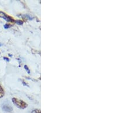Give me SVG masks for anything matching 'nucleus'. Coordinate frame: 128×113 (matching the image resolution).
Segmentation results:
<instances>
[{"mask_svg":"<svg viewBox=\"0 0 128 113\" xmlns=\"http://www.w3.org/2000/svg\"><path fill=\"white\" fill-rule=\"evenodd\" d=\"M12 101H13V103L20 109H25L28 106V104L24 100L17 99L16 98H13L12 99Z\"/></svg>","mask_w":128,"mask_h":113,"instance_id":"nucleus-1","label":"nucleus"},{"mask_svg":"<svg viewBox=\"0 0 128 113\" xmlns=\"http://www.w3.org/2000/svg\"><path fill=\"white\" fill-rule=\"evenodd\" d=\"M2 109L4 111L10 112L13 110V108L11 106V104H10L7 102H5L2 104Z\"/></svg>","mask_w":128,"mask_h":113,"instance_id":"nucleus-2","label":"nucleus"},{"mask_svg":"<svg viewBox=\"0 0 128 113\" xmlns=\"http://www.w3.org/2000/svg\"><path fill=\"white\" fill-rule=\"evenodd\" d=\"M0 17L3 18L4 19H5L6 21H7L8 22H15V20H14L13 18H12V17H10V16H8V14L1 11H0Z\"/></svg>","mask_w":128,"mask_h":113,"instance_id":"nucleus-3","label":"nucleus"},{"mask_svg":"<svg viewBox=\"0 0 128 113\" xmlns=\"http://www.w3.org/2000/svg\"><path fill=\"white\" fill-rule=\"evenodd\" d=\"M4 95H5V90H4L2 87L0 85V98H3Z\"/></svg>","mask_w":128,"mask_h":113,"instance_id":"nucleus-4","label":"nucleus"},{"mask_svg":"<svg viewBox=\"0 0 128 113\" xmlns=\"http://www.w3.org/2000/svg\"><path fill=\"white\" fill-rule=\"evenodd\" d=\"M30 113H40V109H34L32 110Z\"/></svg>","mask_w":128,"mask_h":113,"instance_id":"nucleus-5","label":"nucleus"},{"mask_svg":"<svg viewBox=\"0 0 128 113\" xmlns=\"http://www.w3.org/2000/svg\"><path fill=\"white\" fill-rule=\"evenodd\" d=\"M11 26H12V25L10 24H5V25H4V28H5V29H8V28H10Z\"/></svg>","mask_w":128,"mask_h":113,"instance_id":"nucleus-6","label":"nucleus"},{"mask_svg":"<svg viewBox=\"0 0 128 113\" xmlns=\"http://www.w3.org/2000/svg\"><path fill=\"white\" fill-rule=\"evenodd\" d=\"M15 22H16V23H18L19 25H22L23 24V21L21 20H18V21H15Z\"/></svg>","mask_w":128,"mask_h":113,"instance_id":"nucleus-7","label":"nucleus"},{"mask_svg":"<svg viewBox=\"0 0 128 113\" xmlns=\"http://www.w3.org/2000/svg\"><path fill=\"white\" fill-rule=\"evenodd\" d=\"M24 69H26V70L28 71V74H30V70L28 69V67L26 65H25L24 66Z\"/></svg>","mask_w":128,"mask_h":113,"instance_id":"nucleus-8","label":"nucleus"},{"mask_svg":"<svg viewBox=\"0 0 128 113\" xmlns=\"http://www.w3.org/2000/svg\"><path fill=\"white\" fill-rule=\"evenodd\" d=\"M4 59H6V61H9V59H8V58H4Z\"/></svg>","mask_w":128,"mask_h":113,"instance_id":"nucleus-9","label":"nucleus"}]
</instances>
